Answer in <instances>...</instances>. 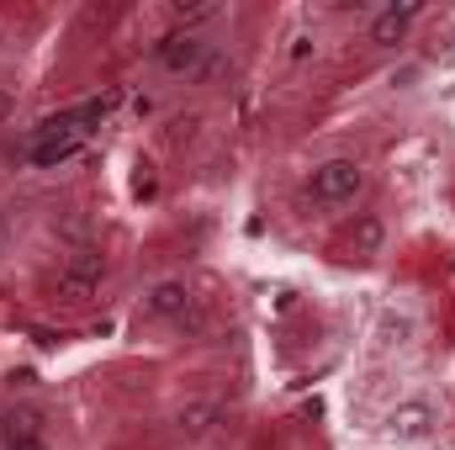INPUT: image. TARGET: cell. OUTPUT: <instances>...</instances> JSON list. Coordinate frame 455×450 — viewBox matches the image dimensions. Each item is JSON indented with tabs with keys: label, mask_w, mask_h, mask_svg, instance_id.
<instances>
[{
	"label": "cell",
	"mask_w": 455,
	"mask_h": 450,
	"mask_svg": "<svg viewBox=\"0 0 455 450\" xmlns=\"http://www.w3.org/2000/svg\"><path fill=\"white\" fill-rule=\"evenodd\" d=\"M365 191H371V170H365V159H355V154H329V159H318V165L307 170V181H302V197H307L313 207H323V213L360 207Z\"/></svg>",
	"instance_id": "cell-1"
},
{
	"label": "cell",
	"mask_w": 455,
	"mask_h": 450,
	"mask_svg": "<svg viewBox=\"0 0 455 450\" xmlns=\"http://www.w3.org/2000/svg\"><path fill=\"white\" fill-rule=\"evenodd\" d=\"M445 430V403L435 392H403L381 408V440L387 446H424Z\"/></svg>",
	"instance_id": "cell-2"
},
{
	"label": "cell",
	"mask_w": 455,
	"mask_h": 450,
	"mask_svg": "<svg viewBox=\"0 0 455 450\" xmlns=\"http://www.w3.org/2000/svg\"><path fill=\"white\" fill-rule=\"evenodd\" d=\"M212 48H218V37L191 32V27H175V32H164V37L148 48V64H154L164 80H191V85H196V75H202V64L212 59Z\"/></svg>",
	"instance_id": "cell-3"
},
{
	"label": "cell",
	"mask_w": 455,
	"mask_h": 450,
	"mask_svg": "<svg viewBox=\"0 0 455 450\" xmlns=\"http://www.w3.org/2000/svg\"><path fill=\"white\" fill-rule=\"evenodd\" d=\"M138 318H148V324H170V329H196L202 324V313H196V286L186 281V276H159V281H148L143 286V297H138Z\"/></svg>",
	"instance_id": "cell-4"
},
{
	"label": "cell",
	"mask_w": 455,
	"mask_h": 450,
	"mask_svg": "<svg viewBox=\"0 0 455 450\" xmlns=\"http://www.w3.org/2000/svg\"><path fill=\"white\" fill-rule=\"evenodd\" d=\"M107 276H112L107 249H96V244H75V249L64 254V265H59V286H53V297H59V302H91V297L107 286Z\"/></svg>",
	"instance_id": "cell-5"
},
{
	"label": "cell",
	"mask_w": 455,
	"mask_h": 450,
	"mask_svg": "<svg viewBox=\"0 0 455 450\" xmlns=\"http://www.w3.org/2000/svg\"><path fill=\"white\" fill-rule=\"evenodd\" d=\"M424 21H429V5H424V0H387V5H376V11L365 16V43L381 48V53H392V48H403Z\"/></svg>",
	"instance_id": "cell-6"
},
{
	"label": "cell",
	"mask_w": 455,
	"mask_h": 450,
	"mask_svg": "<svg viewBox=\"0 0 455 450\" xmlns=\"http://www.w3.org/2000/svg\"><path fill=\"white\" fill-rule=\"evenodd\" d=\"M419 334H424V313H419V302H408V297L381 302V308H376V318H371V350H381V355L413 350Z\"/></svg>",
	"instance_id": "cell-7"
},
{
	"label": "cell",
	"mask_w": 455,
	"mask_h": 450,
	"mask_svg": "<svg viewBox=\"0 0 455 450\" xmlns=\"http://www.w3.org/2000/svg\"><path fill=\"white\" fill-rule=\"evenodd\" d=\"M170 424H175V435H180L186 446H207V440L223 430V403H218V398H186V403H175Z\"/></svg>",
	"instance_id": "cell-8"
},
{
	"label": "cell",
	"mask_w": 455,
	"mask_h": 450,
	"mask_svg": "<svg viewBox=\"0 0 455 450\" xmlns=\"http://www.w3.org/2000/svg\"><path fill=\"white\" fill-rule=\"evenodd\" d=\"M43 430H48V419H43L37 403H5V408H0V450L37 446Z\"/></svg>",
	"instance_id": "cell-9"
},
{
	"label": "cell",
	"mask_w": 455,
	"mask_h": 450,
	"mask_svg": "<svg viewBox=\"0 0 455 450\" xmlns=\"http://www.w3.org/2000/svg\"><path fill=\"white\" fill-rule=\"evenodd\" d=\"M344 249L355 260H381L387 254V218L381 213H355L344 228Z\"/></svg>",
	"instance_id": "cell-10"
},
{
	"label": "cell",
	"mask_w": 455,
	"mask_h": 450,
	"mask_svg": "<svg viewBox=\"0 0 455 450\" xmlns=\"http://www.w3.org/2000/svg\"><path fill=\"white\" fill-rule=\"evenodd\" d=\"M307 59H318V32H291L286 64H307Z\"/></svg>",
	"instance_id": "cell-11"
},
{
	"label": "cell",
	"mask_w": 455,
	"mask_h": 450,
	"mask_svg": "<svg viewBox=\"0 0 455 450\" xmlns=\"http://www.w3.org/2000/svg\"><path fill=\"white\" fill-rule=\"evenodd\" d=\"M429 64H455V21L440 27V37H435V48H429Z\"/></svg>",
	"instance_id": "cell-12"
},
{
	"label": "cell",
	"mask_w": 455,
	"mask_h": 450,
	"mask_svg": "<svg viewBox=\"0 0 455 450\" xmlns=\"http://www.w3.org/2000/svg\"><path fill=\"white\" fill-rule=\"evenodd\" d=\"M419 75H424V64H403V69H392V75H387V85H392V91H413V80H419Z\"/></svg>",
	"instance_id": "cell-13"
},
{
	"label": "cell",
	"mask_w": 455,
	"mask_h": 450,
	"mask_svg": "<svg viewBox=\"0 0 455 450\" xmlns=\"http://www.w3.org/2000/svg\"><path fill=\"white\" fill-rule=\"evenodd\" d=\"M11 117H16V96H11V91H5V85H0V127H5V122H11Z\"/></svg>",
	"instance_id": "cell-14"
},
{
	"label": "cell",
	"mask_w": 455,
	"mask_h": 450,
	"mask_svg": "<svg viewBox=\"0 0 455 450\" xmlns=\"http://www.w3.org/2000/svg\"><path fill=\"white\" fill-rule=\"evenodd\" d=\"M21 450H53V446H48V440H37V446H21Z\"/></svg>",
	"instance_id": "cell-15"
},
{
	"label": "cell",
	"mask_w": 455,
	"mask_h": 450,
	"mask_svg": "<svg viewBox=\"0 0 455 450\" xmlns=\"http://www.w3.org/2000/svg\"><path fill=\"white\" fill-rule=\"evenodd\" d=\"M0 244H5V223H0Z\"/></svg>",
	"instance_id": "cell-16"
}]
</instances>
